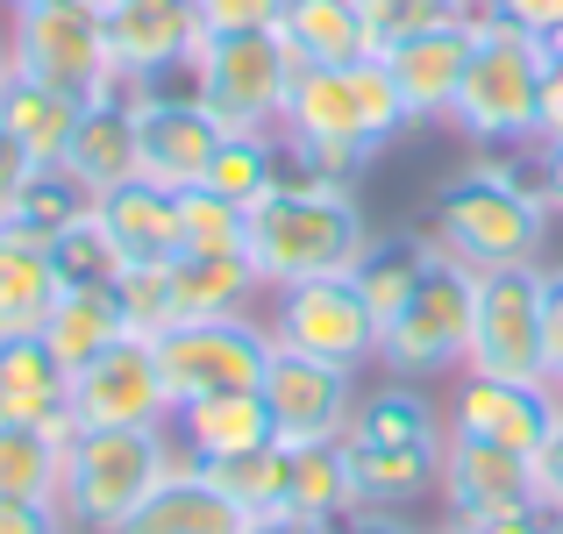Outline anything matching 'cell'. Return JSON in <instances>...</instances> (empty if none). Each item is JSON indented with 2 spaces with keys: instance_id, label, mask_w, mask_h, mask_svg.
Returning <instances> with one entry per match:
<instances>
[{
  "instance_id": "44",
  "label": "cell",
  "mask_w": 563,
  "mask_h": 534,
  "mask_svg": "<svg viewBox=\"0 0 563 534\" xmlns=\"http://www.w3.org/2000/svg\"><path fill=\"white\" fill-rule=\"evenodd\" d=\"M0 534H71L57 507H36V499H0Z\"/></svg>"
},
{
  "instance_id": "13",
  "label": "cell",
  "mask_w": 563,
  "mask_h": 534,
  "mask_svg": "<svg viewBox=\"0 0 563 534\" xmlns=\"http://www.w3.org/2000/svg\"><path fill=\"white\" fill-rule=\"evenodd\" d=\"M556 427V385H521V378H485V370H456L450 392V435H478L499 449L536 456Z\"/></svg>"
},
{
  "instance_id": "31",
  "label": "cell",
  "mask_w": 563,
  "mask_h": 534,
  "mask_svg": "<svg viewBox=\"0 0 563 534\" xmlns=\"http://www.w3.org/2000/svg\"><path fill=\"white\" fill-rule=\"evenodd\" d=\"M435 271V243L428 235H372V249L357 257V271H350V286L364 292V307L378 314V329L399 314V307L421 292V278Z\"/></svg>"
},
{
  "instance_id": "54",
  "label": "cell",
  "mask_w": 563,
  "mask_h": 534,
  "mask_svg": "<svg viewBox=\"0 0 563 534\" xmlns=\"http://www.w3.org/2000/svg\"><path fill=\"white\" fill-rule=\"evenodd\" d=\"M0 8H8V14H22V8H43V0H0Z\"/></svg>"
},
{
  "instance_id": "28",
  "label": "cell",
  "mask_w": 563,
  "mask_h": 534,
  "mask_svg": "<svg viewBox=\"0 0 563 534\" xmlns=\"http://www.w3.org/2000/svg\"><path fill=\"white\" fill-rule=\"evenodd\" d=\"M278 36H286V51L300 65H357V57H378V36H372L357 0H286Z\"/></svg>"
},
{
  "instance_id": "52",
  "label": "cell",
  "mask_w": 563,
  "mask_h": 534,
  "mask_svg": "<svg viewBox=\"0 0 563 534\" xmlns=\"http://www.w3.org/2000/svg\"><path fill=\"white\" fill-rule=\"evenodd\" d=\"M442 14H450V22H464V29H485L499 14V0H442Z\"/></svg>"
},
{
  "instance_id": "33",
  "label": "cell",
  "mask_w": 563,
  "mask_h": 534,
  "mask_svg": "<svg viewBox=\"0 0 563 534\" xmlns=\"http://www.w3.org/2000/svg\"><path fill=\"white\" fill-rule=\"evenodd\" d=\"M57 485H65V435L57 427L0 421V499L57 507Z\"/></svg>"
},
{
  "instance_id": "49",
  "label": "cell",
  "mask_w": 563,
  "mask_h": 534,
  "mask_svg": "<svg viewBox=\"0 0 563 534\" xmlns=\"http://www.w3.org/2000/svg\"><path fill=\"white\" fill-rule=\"evenodd\" d=\"M542 136H563V51H550V71H542Z\"/></svg>"
},
{
  "instance_id": "41",
  "label": "cell",
  "mask_w": 563,
  "mask_h": 534,
  "mask_svg": "<svg viewBox=\"0 0 563 534\" xmlns=\"http://www.w3.org/2000/svg\"><path fill=\"white\" fill-rule=\"evenodd\" d=\"M357 8H364V22H372L378 51L393 36H407V29H421V22H442V0H357Z\"/></svg>"
},
{
  "instance_id": "12",
  "label": "cell",
  "mask_w": 563,
  "mask_h": 534,
  "mask_svg": "<svg viewBox=\"0 0 563 534\" xmlns=\"http://www.w3.org/2000/svg\"><path fill=\"white\" fill-rule=\"evenodd\" d=\"M272 335L286 349L329 356V364H372L378 356V314L350 278H300V286L272 292Z\"/></svg>"
},
{
  "instance_id": "51",
  "label": "cell",
  "mask_w": 563,
  "mask_h": 534,
  "mask_svg": "<svg viewBox=\"0 0 563 534\" xmlns=\"http://www.w3.org/2000/svg\"><path fill=\"white\" fill-rule=\"evenodd\" d=\"M335 534H413L399 513H385V507H357V513H343L335 521Z\"/></svg>"
},
{
  "instance_id": "53",
  "label": "cell",
  "mask_w": 563,
  "mask_h": 534,
  "mask_svg": "<svg viewBox=\"0 0 563 534\" xmlns=\"http://www.w3.org/2000/svg\"><path fill=\"white\" fill-rule=\"evenodd\" d=\"M8 71H14V57H8V36H0V86H8Z\"/></svg>"
},
{
  "instance_id": "46",
  "label": "cell",
  "mask_w": 563,
  "mask_h": 534,
  "mask_svg": "<svg viewBox=\"0 0 563 534\" xmlns=\"http://www.w3.org/2000/svg\"><path fill=\"white\" fill-rule=\"evenodd\" d=\"M542 321H550V385L563 378V264H542Z\"/></svg>"
},
{
  "instance_id": "8",
  "label": "cell",
  "mask_w": 563,
  "mask_h": 534,
  "mask_svg": "<svg viewBox=\"0 0 563 534\" xmlns=\"http://www.w3.org/2000/svg\"><path fill=\"white\" fill-rule=\"evenodd\" d=\"M464 370H485V378H521V385H550L542 264H514V271H485V278H478Z\"/></svg>"
},
{
  "instance_id": "48",
  "label": "cell",
  "mask_w": 563,
  "mask_h": 534,
  "mask_svg": "<svg viewBox=\"0 0 563 534\" xmlns=\"http://www.w3.org/2000/svg\"><path fill=\"white\" fill-rule=\"evenodd\" d=\"M243 534H335V521H314V513H292V507H264L243 521Z\"/></svg>"
},
{
  "instance_id": "34",
  "label": "cell",
  "mask_w": 563,
  "mask_h": 534,
  "mask_svg": "<svg viewBox=\"0 0 563 534\" xmlns=\"http://www.w3.org/2000/svg\"><path fill=\"white\" fill-rule=\"evenodd\" d=\"M286 507L292 513H314V521H343V513H357V485H350L343 442L286 449Z\"/></svg>"
},
{
  "instance_id": "55",
  "label": "cell",
  "mask_w": 563,
  "mask_h": 534,
  "mask_svg": "<svg viewBox=\"0 0 563 534\" xmlns=\"http://www.w3.org/2000/svg\"><path fill=\"white\" fill-rule=\"evenodd\" d=\"M435 534H464V527H435Z\"/></svg>"
},
{
  "instance_id": "22",
  "label": "cell",
  "mask_w": 563,
  "mask_h": 534,
  "mask_svg": "<svg viewBox=\"0 0 563 534\" xmlns=\"http://www.w3.org/2000/svg\"><path fill=\"white\" fill-rule=\"evenodd\" d=\"M172 435L179 449H192L200 464H221V456H243V449H264L272 435V407L264 392H207V399H179L172 413Z\"/></svg>"
},
{
  "instance_id": "42",
  "label": "cell",
  "mask_w": 563,
  "mask_h": 534,
  "mask_svg": "<svg viewBox=\"0 0 563 534\" xmlns=\"http://www.w3.org/2000/svg\"><path fill=\"white\" fill-rule=\"evenodd\" d=\"M464 534H563V513L542 507V499H528V507H507V513H493V521H471Z\"/></svg>"
},
{
  "instance_id": "4",
  "label": "cell",
  "mask_w": 563,
  "mask_h": 534,
  "mask_svg": "<svg viewBox=\"0 0 563 534\" xmlns=\"http://www.w3.org/2000/svg\"><path fill=\"white\" fill-rule=\"evenodd\" d=\"M172 427H71L57 513L71 534H114L172 470Z\"/></svg>"
},
{
  "instance_id": "32",
  "label": "cell",
  "mask_w": 563,
  "mask_h": 534,
  "mask_svg": "<svg viewBox=\"0 0 563 534\" xmlns=\"http://www.w3.org/2000/svg\"><path fill=\"white\" fill-rule=\"evenodd\" d=\"M86 214H93V186L57 157V165H29V178L14 186V200H8V214H0V221L51 243L57 229H71V221H86Z\"/></svg>"
},
{
  "instance_id": "19",
  "label": "cell",
  "mask_w": 563,
  "mask_h": 534,
  "mask_svg": "<svg viewBox=\"0 0 563 534\" xmlns=\"http://www.w3.org/2000/svg\"><path fill=\"white\" fill-rule=\"evenodd\" d=\"M0 421H22V427H57L71 435V370L51 356L43 335H14L0 343Z\"/></svg>"
},
{
  "instance_id": "16",
  "label": "cell",
  "mask_w": 563,
  "mask_h": 534,
  "mask_svg": "<svg viewBox=\"0 0 563 534\" xmlns=\"http://www.w3.org/2000/svg\"><path fill=\"white\" fill-rule=\"evenodd\" d=\"M385 65H393V79H399V93H407V108H413V122H450V100H456V86H464V65H471V29L464 22H421V29H407V36H393L385 43Z\"/></svg>"
},
{
  "instance_id": "21",
  "label": "cell",
  "mask_w": 563,
  "mask_h": 534,
  "mask_svg": "<svg viewBox=\"0 0 563 534\" xmlns=\"http://www.w3.org/2000/svg\"><path fill=\"white\" fill-rule=\"evenodd\" d=\"M286 143H372L357 108V79L350 65H300L292 71V93H286ZM378 151V143H372Z\"/></svg>"
},
{
  "instance_id": "29",
  "label": "cell",
  "mask_w": 563,
  "mask_h": 534,
  "mask_svg": "<svg viewBox=\"0 0 563 534\" xmlns=\"http://www.w3.org/2000/svg\"><path fill=\"white\" fill-rule=\"evenodd\" d=\"M65 165L86 178L93 192H108L114 178H136V100L108 93V100H86L79 129H71V151Z\"/></svg>"
},
{
  "instance_id": "26",
  "label": "cell",
  "mask_w": 563,
  "mask_h": 534,
  "mask_svg": "<svg viewBox=\"0 0 563 534\" xmlns=\"http://www.w3.org/2000/svg\"><path fill=\"white\" fill-rule=\"evenodd\" d=\"M51 300H57L51 243L0 221V343H14V335H43Z\"/></svg>"
},
{
  "instance_id": "45",
  "label": "cell",
  "mask_w": 563,
  "mask_h": 534,
  "mask_svg": "<svg viewBox=\"0 0 563 534\" xmlns=\"http://www.w3.org/2000/svg\"><path fill=\"white\" fill-rule=\"evenodd\" d=\"M499 22H514V29H528V36L550 43L563 29V0H499Z\"/></svg>"
},
{
  "instance_id": "35",
  "label": "cell",
  "mask_w": 563,
  "mask_h": 534,
  "mask_svg": "<svg viewBox=\"0 0 563 534\" xmlns=\"http://www.w3.org/2000/svg\"><path fill=\"white\" fill-rule=\"evenodd\" d=\"M51 271H57V292H114L129 278V257L114 249V235L86 214V221H71V229L51 235Z\"/></svg>"
},
{
  "instance_id": "24",
  "label": "cell",
  "mask_w": 563,
  "mask_h": 534,
  "mask_svg": "<svg viewBox=\"0 0 563 534\" xmlns=\"http://www.w3.org/2000/svg\"><path fill=\"white\" fill-rule=\"evenodd\" d=\"M79 114H86L79 93L43 86V79H29V71H8V86H0V129H8V136L36 157V165H57V157L71 151Z\"/></svg>"
},
{
  "instance_id": "5",
  "label": "cell",
  "mask_w": 563,
  "mask_h": 534,
  "mask_svg": "<svg viewBox=\"0 0 563 534\" xmlns=\"http://www.w3.org/2000/svg\"><path fill=\"white\" fill-rule=\"evenodd\" d=\"M8 57H14V71H29L43 86H65L79 100L122 93L108 0H43V8H22L8 29Z\"/></svg>"
},
{
  "instance_id": "38",
  "label": "cell",
  "mask_w": 563,
  "mask_h": 534,
  "mask_svg": "<svg viewBox=\"0 0 563 534\" xmlns=\"http://www.w3.org/2000/svg\"><path fill=\"white\" fill-rule=\"evenodd\" d=\"M278 171H286V151H278V136H221L214 165H207V186L229 192L235 207H257L264 192L278 186Z\"/></svg>"
},
{
  "instance_id": "17",
  "label": "cell",
  "mask_w": 563,
  "mask_h": 534,
  "mask_svg": "<svg viewBox=\"0 0 563 534\" xmlns=\"http://www.w3.org/2000/svg\"><path fill=\"white\" fill-rule=\"evenodd\" d=\"M179 442V435H172ZM250 513H235L229 499L207 485V470H200V456L192 449H172V470H165V485H157L151 499H143L136 513H129L114 534H243Z\"/></svg>"
},
{
  "instance_id": "40",
  "label": "cell",
  "mask_w": 563,
  "mask_h": 534,
  "mask_svg": "<svg viewBox=\"0 0 563 534\" xmlns=\"http://www.w3.org/2000/svg\"><path fill=\"white\" fill-rule=\"evenodd\" d=\"M192 8H200V36H257L286 22V0H192Z\"/></svg>"
},
{
  "instance_id": "6",
  "label": "cell",
  "mask_w": 563,
  "mask_h": 534,
  "mask_svg": "<svg viewBox=\"0 0 563 534\" xmlns=\"http://www.w3.org/2000/svg\"><path fill=\"white\" fill-rule=\"evenodd\" d=\"M300 57L278 29L257 36H200V108L229 136H278L286 129V93Z\"/></svg>"
},
{
  "instance_id": "10",
  "label": "cell",
  "mask_w": 563,
  "mask_h": 534,
  "mask_svg": "<svg viewBox=\"0 0 563 534\" xmlns=\"http://www.w3.org/2000/svg\"><path fill=\"white\" fill-rule=\"evenodd\" d=\"M257 392H264V407H272L278 449H314V442H343L350 435V413H357V370L278 343Z\"/></svg>"
},
{
  "instance_id": "37",
  "label": "cell",
  "mask_w": 563,
  "mask_h": 534,
  "mask_svg": "<svg viewBox=\"0 0 563 534\" xmlns=\"http://www.w3.org/2000/svg\"><path fill=\"white\" fill-rule=\"evenodd\" d=\"M207 485L229 499L235 513H264V507H286V449L264 442V449H243V456H221V464H200Z\"/></svg>"
},
{
  "instance_id": "1",
  "label": "cell",
  "mask_w": 563,
  "mask_h": 534,
  "mask_svg": "<svg viewBox=\"0 0 563 534\" xmlns=\"http://www.w3.org/2000/svg\"><path fill=\"white\" fill-rule=\"evenodd\" d=\"M372 249V221H364L350 186H321L300 157L286 151L278 186L250 207L243 257L257 264L264 286H300V278H350L357 257Z\"/></svg>"
},
{
  "instance_id": "39",
  "label": "cell",
  "mask_w": 563,
  "mask_h": 534,
  "mask_svg": "<svg viewBox=\"0 0 563 534\" xmlns=\"http://www.w3.org/2000/svg\"><path fill=\"white\" fill-rule=\"evenodd\" d=\"M122 300L129 335H165L172 329V286H165V264H129V278L114 286Z\"/></svg>"
},
{
  "instance_id": "20",
  "label": "cell",
  "mask_w": 563,
  "mask_h": 534,
  "mask_svg": "<svg viewBox=\"0 0 563 534\" xmlns=\"http://www.w3.org/2000/svg\"><path fill=\"white\" fill-rule=\"evenodd\" d=\"M108 36L122 79H136V71L200 51V8L192 0H108Z\"/></svg>"
},
{
  "instance_id": "27",
  "label": "cell",
  "mask_w": 563,
  "mask_h": 534,
  "mask_svg": "<svg viewBox=\"0 0 563 534\" xmlns=\"http://www.w3.org/2000/svg\"><path fill=\"white\" fill-rule=\"evenodd\" d=\"M350 435L357 442H399V449H442L450 442V407H435L413 378H385L378 392H357Z\"/></svg>"
},
{
  "instance_id": "15",
  "label": "cell",
  "mask_w": 563,
  "mask_h": 534,
  "mask_svg": "<svg viewBox=\"0 0 563 534\" xmlns=\"http://www.w3.org/2000/svg\"><path fill=\"white\" fill-rule=\"evenodd\" d=\"M221 136L229 129L200 100H136V171L172 192L207 186V165H214Z\"/></svg>"
},
{
  "instance_id": "25",
  "label": "cell",
  "mask_w": 563,
  "mask_h": 534,
  "mask_svg": "<svg viewBox=\"0 0 563 534\" xmlns=\"http://www.w3.org/2000/svg\"><path fill=\"white\" fill-rule=\"evenodd\" d=\"M343 456H350V485H357V507H413L442 485V449H399V442H357L343 435Z\"/></svg>"
},
{
  "instance_id": "47",
  "label": "cell",
  "mask_w": 563,
  "mask_h": 534,
  "mask_svg": "<svg viewBox=\"0 0 563 534\" xmlns=\"http://www.w3.org/2000/svg\"><path fill=\"white\" fill-rule=\"evenodd\" d=\"M536 192H542V207H550V214L563 221V136H542L536 143Z\"/></svg>"
},
{
  "instance_id": "30",
  "label": "cell",
  "mask_w": 563,
  "mask_h": 534,
  "mask_svg": "<svg viewBox=\"0 0 563 534\" xmlns=\"http://www.w3.org/2000/svg\"><path fill=\"white\" fill-rule=\"evenodd\" d=\"M129 335L122 321V300L114 292H57L51 314H43V343L65 370H86L93 356H108L114 343Z\"/></svg>"
},
{
  "instance_id": "11",
  "label": "cell",
  "mask_w": 563,
  "mask_h": 534,
  "mask_svg": "<svg viewBox=\"0 0 563 534\" xmlns=\"http://www.w3.org/2000/svg\"><path fill=\"white\" fill-rule=\"evenodd\" d=\"M179 399L165 385L151 335H122L108 356L71 370V421L79 427H172Z\"/></svg>"
},
{
  "instance_id": "18",
  "label": "cell",
  "mask_w": 563,
  "mask_h": 534,
  "mask_svg": "<svg viewBox=\"0 0 563 534\" xmlns=\"http://www.w3.org/2000/svg\"><path fill=\"white\" fill-rule=\"evenodd\" d=\"M93 221L114 235L129 264H172L179 257V192L157 178H114L108 192H93Z\"/></svg>"
},
{
  "instance_id": "23",
  "label": "cell",
  "mask_w": 563,
  "mask_h": 534,
  "mask_svg": "<svg viewBox=\"0 0 563 534\" xmlns=\"http://www.w3.org/2000/svg\"><path fill=\"white\" fill-rule=\"evenodd\" d=\"M165 286H172V321L250 314L257 292H272L250 257H192V249H179V257L165 264Z\"/></svg>"
},
{
  "instance_id": "43",
  "label": "cell",
  "mask_w": 563,
  "mask_h": 534,
  "mask_svg": "<svg viewBox=\"0 0 563 534\" xmlns=\"http://www.w3.org/2000/svg\"><path fill=\"white\" fill-rule=\"evenodd\" d=\"M536 499L563 513V399H556V427H550V442L536 449Z\"/></svg>"
},
{
  "instance_id": "2",
  "label": "cell",
  "mask_w": 563,
  "mask_h": 534,
  "mask_svg": "<svg viewBox=\"0 0 563 534\" xmlns=\"http://www.w3.org/2000/svg\"><path fill=\"white\" fill-rule=\"evenodd\" d=\"M550 207H542L536 178H521L499 157H478L435 192L421 235L435 243V257L464 264V271H514V264H542L550 249Z\"/></svg>"
},
{
  "instance_id": "36",
  "label": "cell",
  "mask_w": 563,
  "mask_h": 534,
  "mask_svg": "<svg viewBox=\"0 0 563 534\" xmlns=\"http://www.w3.org/2000/svg\"><path fill=\"white\" fill-rule=\"evenodd\" d=\"M243 235H250V207H235L229 192L214 186L179 192V249H192V257H243Z\"/></svg>"
},
{
  "instance_id": "7",
  "label": "cell",
  "mask_w": 563,
  "mask_h": 534,
  "mask_svg": "<svg viewBox=\"0 0 563 534\" xmlns=\"http://www.w3.org/2000/svg\"><path fill=\"white\" fill-rule=\"evenodd\" d=\"M471 307H478V271L435 257V271L421 278V292L378 329V364L393 370V378H413V385L464 370V356H471Z\"/></svg>"
},
{
  "instance_id": "9",
  "label": "cell",
  "mask_w": 563,
  "mask_h": 534,
  "mask_svg": "<svg viewBox=\"0 0 563 534\" xmlns=\"http://www.w3.org/2000/svg\"><path fill=\"white\" fill-rule=\"evenodd\" d=\"M151 343H157L172 399H207V392H257L278 335L257 314H221V321H172Z\"/></svg>"
},
{
  "instance_id": "14",
  "label": "cell",
  "mask_w": 563,
  "mask_h": 534,
  "mask_svg": "<svg viewBox=\"0 0 563 534\" xmlns=\"http://www.w3.org/2000/svg\"><path fill=\"white\" fill-rule=\"evenodd\" d=\"M435 492L450 507V527L493 521V513L536 499V456L499 449V442H478V435H450L442 442V485Z\"/></svg>"
},
{
  "instance_id": "3",
  "label": "cell",
  "mask_w": 563,
  "mask_h": 534,
  "mask_svg": "<svg viewBox=\"0 0 563 534\" xmlns=\"http://www.w3.org/2000/svg\"><path fill=\"white\" fill-rule=\"evenodd\" d=\"M542 71H550V43L528 36L514 22L471 29V65L450 100V129L478 151H521L542 136Z\"/></svg>"
},
{
  "instance_id": "50",
  "label": "cell",
  "mask_w": 563,
  "mask_h": 534,
  "mask_svg": "<svg viewBox=\"0 0 563 534\" xmlns=\"http://www.w3.org/2000/svg\"><path fill=\"white\" fill-rule=\"evenodd\" d=\"M29 165H36V157H29L22 143H14L8 129H0V214H8V200H14V186L29 178Z\"/></svg>"
}]
</instances>
